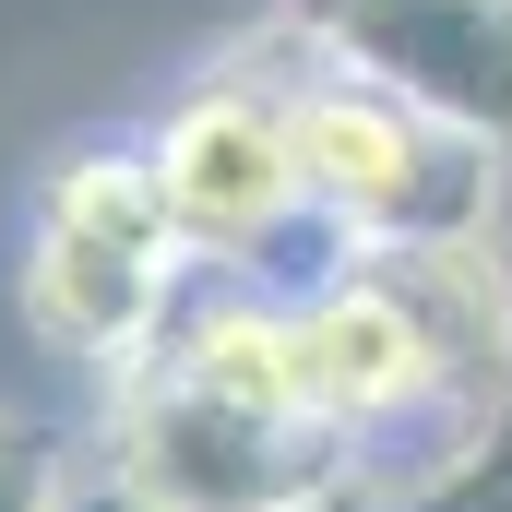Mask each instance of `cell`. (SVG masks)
Returning <instances> with one entry per match:
<instances>
[{"instance_id":"8","label":"cell","mask_w":512,"mask_h":512,"mask_svg":"<svg viewBox=\"0 0 512 512\" xmlns=\"http://www.w3.org/2000/svg\"><path fill=\"white\" fill-rule=\"evenodd\" d=\"M60 512H155V501H131L120 477H72V501H60Z\"/></svg>"},{"instance_id":"5","label":"cell","mask_w":512,"mask_h":512,"mask_svg":"<svg viewBox=\"0 0 512 512\" xmlns=\"http://www.w3.org/2000/svg\"><path fill=\"white\" fill-rule=\"evenodd\" d=\"M36 227H84V239H108V251L191 262V251H179V215H167V191H155V155H60V167H48V203H36Z\"/></svg>"},{"instance_id":"7","label":"cell","mask_w":512,"mask_h":512,"mask_svg":"<svg viewBox=\"0 0 512 512\" xmlns=\"http://www.w3.org/2000/svg\"><path fill=\"white\" fill-rule=\"evenodd\" d=\"M72 501V465H60V429L0 405V512H60Z\"/></svg>"},{"instance_id":"1","label":"cell","mask_w":512,"mask_h":512,"mask_svg":"<svg viewBox=\"0 0 512 512\" xmlns=\"http://www.w3.org/2000/svg\"><path fill=\"white\" fill-rule=\"evenodd\" d=\"M298 131V179L310 203L358 239V251H453V239H501V143L429 120L358 72H298L286 84Z\"/></svg>"},{"instance_id":"3","label":"cell","mask_w":512,"mask_h":512,"mask_svg":"<svg viewBox=\"0 0 512 512\" xmlns=\"http://www.w3.org/2000/svg\"><path fill=\"white\" fill-rule=\"evenodd\" d=\"M298 48L477 143H512V0H298Z\"/></svg>"},{"instance_id":"2","label":"cell","mask_w":512,"mask_h":512,"mask_svg":"<svg viewBox=\"0 0 512 512\" xmlns=\"http://www.w3.org/2000/svg\"><path fill=\"white\" fill-rule=\"evenodd\" d=\"M131 501L155 512H334L346 501V453L322 429H286V417H239V405H203L167 370H131L108 405V465Z\"/></svg>"},{"instance_id":"6","label":"cell","mask_w":512,"mask_h":512,"mask_svg":"<svg viewBox=\"0 0 512 512\" xmlns=\"http://www.w3.org/2000/svg\"><path fill=\"white\" fill-rule=\"evenodd\" d=\"M358 512H512V417L465 453V465H441L429 489H393V501H358Z\"/></svg>"},{"instance_id":"4","label":"cell","mask_w":512,"mask_h":512,"mask_svg":"<svg viewBox=\"0 0 512 512\" xmlns=\"http://www.w3.org/2000/svg\"><path fill=\"white\" fill-rule=\"evenodd\" d=\"M179 298V262H143V251H108L84 227H36V262H24V322L72 358H143L155 322Z\"/></svg>"}]
</instances>
